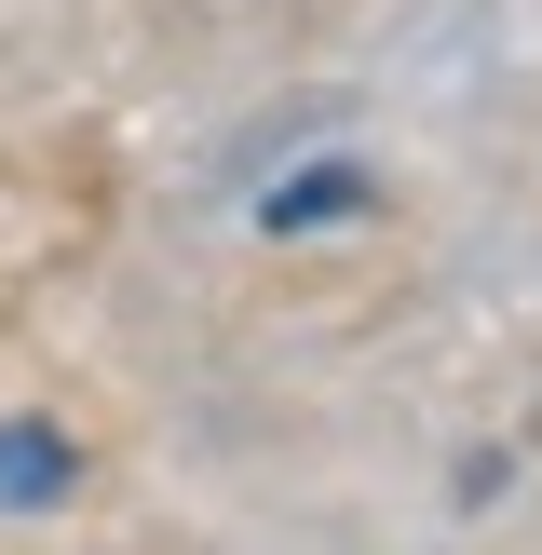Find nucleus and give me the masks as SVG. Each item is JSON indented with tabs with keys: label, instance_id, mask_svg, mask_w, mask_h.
Returning a JSON list of instances; mask_svg holds the SVG:
<instances>
[{
	"label": "nucleus",
	"instance_id": "f257e3e1",
	"mask_svg": "<svg viewBox=\"0 0 542 555\" xmlns=\"http://www.w3.org/2000/svg\"><path fill=\"white\" fill-rule=\"evenodd\" d=\"M258 217H271V231H339V217H379V177H366V163H298Z\"/></svg>",
	"mask_w": 542,
	"mask_h": 555
},
{
	"label": "nucleus",
	"instance_id": "f03ea898",
	"mask_svg": "<svg viewBox=\"0 0 542 555\" xmlns=\"http://www.w3.org/2000/svg\"><path fill=\"white\" fill-rule=\"evenodd\" d=\"M41 502H68V434L0 421V515H41Z\"/></svg>",
	"mask_w": 542,
	"mask_h": 555
}]
</instances>
